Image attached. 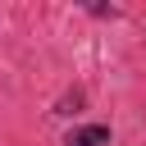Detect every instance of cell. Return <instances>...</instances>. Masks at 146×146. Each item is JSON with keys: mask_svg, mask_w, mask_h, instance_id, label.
<instances>
[{"mask_svg": "<svg viewBox=\"0 0 146 146\" xmlns=\"http://www.w3.org/2000/svg\"><path fill=\"white\" fill-rule=\"evenodd\" d=\"M105 141H110V128L96 123V128H78V132H68L64 146H105Z\"/></svg>", "mask_w": 146, "mask_h": 146, "instance_id": "obj_1", "label": "cell"}]
</instances>
